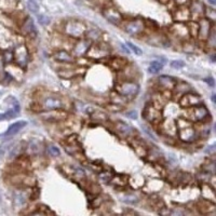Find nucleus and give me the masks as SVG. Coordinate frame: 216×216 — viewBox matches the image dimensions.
Masks as SVG:
<instances>
[{"instance_id": "nucleus-28", "label": "nucleus", "mask_w": 216, "mask_h": 216, "mask_svg": "<svg viewBox=\"0 0 216 216\" xmlns=\"http://www.w3.org/2000/svg\"><path fill=\"white\" fill-rule=\"evenodd\" d=\"M110 65H111V67H112L113 69H117V70H122V69H123L124 67L128 65V62H126V60H124V58L116 57V58H113V60L111 61Z\"/></svg>"}, {"instance_id": "nucleus-12", "label": "nucleus", "mask_w": 216, "mask_h": 216, "mask_svg": "<svg viewBox=\"0 0 216 216\" xmlns=\"http://www.w3.org/2000/svg\"><path fill=\"white\" fill-rule=\"evenodd\" d=\"M91 44H92V43H91V41L89 40V39L80 38L79 41H77V43L74 45V49H73L74 54H75L76 56H78V57H83V56L87 55Z\"/></svg>"}, {"instance_id": "nucleus-46", "label": "nucleus", "mask_w": 216, "mask_h": 216, "mask_svg": "<svg viewBox=\"0 0 216 216\" xmlns=\"http://www.w3.org/2000/svg\"><path fill=\"white\" fill-rule=\"evenodd\" d=\"M211 58H212V62H215V55H212Z\"/></svg>"}, {"instance_id": "nucleus-30", "label": "nucleus", "mask_w": 216, "mask_h": 216, "mask_svg": "<svg viewBox=\"0 0 216 216\" xmlns=\"http://www.w3.org/2000/svg\"><path fill=\"white\" fill-rule=\"evenodd\" d=\"M84 36H86L87 39H89L91 42H92V41H97L101 38V32H100L99 29H90V30L87 29Z\"/></svg>"}, {"instance_id": "nucleus-20", "label": "nucleus", "mask_w": 216, "mask_h": 216, "mask_svg": "<svg viewBox=\"0 0 216 216\" xmlns=\"http://www.w3.org/2000/svg\"><path fill=\"white\" fill-rule=\"evenodd\" d=\"M12 107L3 113H0V121L2 120H8V119H12V118H15L19 112V104L16 100L14 99L12 104Z\"/></svg>"}, {"instance_id": "nucleus-27", "label": "nucleus", "mask_w": 216, "mask_h": 216, "mask_svg": "<svg viewBox=\"0 0 216 216\" xmlns=\"http://www.w3.org/2000/svg\"><path fill=\"white\" fill-rule=\"evenodd\" d=\"M163 64H165V61H152L148 67V73L150 74H157L162 69Z\"/></svg>"}, {"instance_id": "nucleus-21", "label": "nucleus", "mask_w": 216, "mask_h": 216, "mask_svg": "<svg viewBox=\"0 0 216 216\" xmlns=\"http://www.w3.org/2000/svg\"><path fill=\"white\" fill-rule=\"evenodd\" d=\"M43 117H44V119L47 120V121L55 122V121H61V120L65 119V118L67 117V115L65 111H58V109H56V110H49Z\"/></svg>"}, {"instance_id": "nucleus-38", "label": "nucleus", "mask_w": 216, "mask_h": 216, "mask_svg": "<svg viewBox=\"0 0 216 216\" xmlns=\"http://www.w3.org/2000/svg\"><path fill=\"white\" fill-rule=\"evenodd\" d=\"M126 45H128V48L131 50L132 52H134L136 55H142L143 54V52H142V50L139 49L138 47H136V45H134L132 42H126Z\"/></svg>"}, {"instance_id": "nucleus-25", "label": "nucleus", "mask_w": 216, "mask_h": 216, "mask_svg": "<svg viewBox=\"0 0 216 216\" xmlns=\"http://www.w3.org/2000/svg\"><path fill=\"white\" fill-rule=\"evenodd\" d=\"M110 101L112 104H116V105H119V106H122V107H123V106L126 105L129 100L125 99L123 95H121L120 93H118L117 91L115 90V92L111 93V95H110Z\"/></svg>"}, {"instance_id": "nucleus-32", "label": "nucleus", "mask_w": 216, "mask_h": 216, "mask_svg": "<svg viewBox=\"0 0 216 216\" xmlns=\"http://www.w3.org/2000/svg\"><path fill=\"white\" fill-rule=\"evenodd\" d=\"M91 117H92L93 120H95V121H100V122L106 121V120L108 119L107 115H106L105 112H102V111H93Z\"/></svg>"}, {"instance_id": "nucleus-14", "label": "nucleus", "mask_w": 216, "mask_h": 216, "mask_svg": "<svg viewBox=\"0 0 216 216\" xmlns=\"http://www.w3.org/2000/svg\"><path fill=\"white\" fill-rule=\"evenodd\" d=\"M14 56L19 66L25 67L28 64V62H29V53H28V50L25 44H22L17 48Z\"/></svg>"}, {"instance_id": "nucleus-35", "label": "nucleus", "mask_w": 216, "mask_h": 216, "mask_svg": "<svg viewBox=\"0 0 216 216\" xmlns=\"http://www.w3.org/2000/svg\"><path fill=\"white\" fill-rule=\"evenodd\" d=\"M122 201L126 202V203H130V204H133V203H136L138 201V198L134 195H126L122 198Z\"/></svg>"}, {"instance_id": "nucleus-43", "label": "nucleus", "mask_w": 216, "mask_h": 216, "mask_svg": "<svg viewBox=\"0 0 216 216\" xmlns=\"http://www.w3.org/2000/svg\"><path fill=\"white\" fill-rule=\"evenodd\" d=\"M204 82H206V83L209 84L210 87H214L215 82H214V79H213L212 77H209V78H205L204 79Z\"/></svg>"}, {"instance_id": "nucleus-44", "label": "nucleus", "mask_w": 216, "mask_h": 216, "mask_svg": "<svg viewBox=\"0 0 216 216\" xmlns=\"http://www.w3.org/2000/svg\"><path fill=\"white\" fill-rule=\"evenodd\" d=\"M175 1H176V3H178V4H185L188 0H175Z\"/></svg>"}, {"instance_id": "nucleus-4", "label": "nucleus", "mask_w": 216, "mask_h": 216, "mask_svg": "<svg viewBox=\"0 0 216 216\" xmlns=\"http://www.w3.org/2000/svg\"><path fill=\"white\" fill-rule=\"evenodd\" d=\"M41 108L44 110H56V109H63L64 108V101L62 97L56 94H49L42 97L40 102Z\"/></svg>"}, {"instance_id": "nucleus-17", "label": "nucleus", "mask_w": 216, "mask_h": 216, "mask_svg": "<svg viewBox=\"0 0 216 216\" xmlns=\"http://www.w3.org/2000/svg\"><path fill=\"white\" fill-rule=\"evenodd\" d=\"M189 12H190V19H193V21H198L204 15L203 4L200 1H193L189 8Z\"/></svg>"}, {"instance_id": "nucleus-7", "label": "nucleus", "mask_w": 216, "mask_h": 216, "mask_svg": "<svg viewBox=\"0 0 216 216\" xmlns=\"http://www.w3.org/2000/svg\"><path fill=\"white\" fill-rule=\"evenodd\" d=\"M178 103H180V106L182 108H189V107H193V106L198 105V104H201L202 100L198 94L191 93L190 91H189V92L185 93V94H183L182 96L180 97Z\"/></svg>"}, {"instance_id": "nucleus-16", "label": "nucleus", "mask_w": 216, "mask_h": 216, "mask_svg": "<svg viewBox=\"0 0 216 216\" xmlns=\"http://www.w3.org/2000/svg\"><path fill=\"white\" fill-rule=\"evenodd\" d=\"M176 84V80L170 76H160L157 79V86L162 91H172Z\"/></svg>"}, {"instance_id": "nucleus-45", "label": "nucleus", "mask_w": 216, "mask_h": 216, "mask_svg": "<svg viewBox=\"0 0 216 216\" xmlns=\"http://www.w3.org/2000/svg\"><path fill=\"white\" fill-rule=\"evenodd\" d=\"M209 2H210L211 4H213V6H215L216 4V0H208Z\"/></svg>"}, {"instance_id": "nucleus-1", "label": "nucleus", "mask_w": 216, "mask_h": 216, "mask_svg": "<svg viewBox=\"0 0 216 216\" xmlns=\"http://www.w3.org/2000/svg\"><path fill=\"white\" fill-rule=\"evenodd\" d=\"M87 25L78 19H69L64 25V32L67 36L75 39L83 38L87 32Z\"/></svg>"}, {"instance_id": "nucleus-8", "label": "nucleus", "mask_w": 216, "mask_h": 216, "mask_svg": "<svg viewBox=\"0 0 216 216\" xmlns=\"http://www.w3.org/2000/svg\"><path fill=\"white\" fill-rule=\"evenodd\" d=\"M144 118L145 120H147L148 122L154 124H159L162 121V115L160 112V109L156 108L154 105L149 104L148 106H146L145 110H144Z\"/></svg>"}, {"instance_id": "nucleus-39", "label": "nucleus", "mask_w": 216, "mask_h": 216, "mask_svg": "<svg viewBox=\"0 0 216 216\" xmlns=\"http://www.w3.org/2000/svg\"><path fill=\"white\" fill-rule=\"evenodd\" d=\"M78 138H79V137H78L77 134H71L67 137L66 142L68 145H78Z\"/></svg>"}, {"instance_id": "nucleus-13", "label": "nucleus", "mask_w": 216, "mask_h": 216, "mask_svg": "<svg viewBox=\"0 0 216 216\" xmlns=\"http://www.w3.org/2000/svg\"><path fill=\"white\" fill-rule=\"evenodd\" d=\"M171 32L173 34V36H175L176 38L180 39V40H187L189 38V32L188 27L185 24H183V22H177L171 27Z\"/></svg>"}, {"instance_id": "nucleus-10", "label": "nucleus", "mask_w": 216, "mask_h": 216, "mask_svg": "<svg viewBox=\"0 0 216 216\" xmlns=\"http://www.w3.org/2000/svg\"><path fill=\"white\" fill-rule=\"evenodd\" d=\"M108 54V49L106 48V45L104 43H95V44H91L90 49H89L88 53L86 56L90 58H95V60H100L103 58L105 56H107Z\"/></svg>"}, {"instance_id": "nucleus-5", "label": "nucleus", "mask_w": 216, "mask_h": 216, "mask_svg": "<svg viewBox=\"0 0 216 216\" xmlns=\"http://www.w3.org/2000/svg\"><path fill=\"white\" fill-rule=\"evenodd\" d=\"M177 135H178V138H180L183 143H186V144H191L199 138L197 130H196V128H193L191 124L184 126V128L177 129Z\"/></svg>"}, {"instance_id": "nucleus-9", "label": "nucleus", "mask_w": 216, "mask_h": 216, "mask_svg": "<svg viewBox=\"0 0 216 216\" xmlns=\"http://www.w3.org/2000/svg\"><path fill=\"white\" fill-rule=\"evenodd\" d=\"M198 25H199V30H198L197 38L201 41H205L213 28V23L209 19L201 17L200 19H198Z\"/></svg>"}, {"instance_id": "nucleus-29", "label": "nucleus", "mask_w": 216, "mask_h": 216, "mask_svg": "<svg viewBox=\"0 0 216 216\" xmlns=\"http://www.w3.org/2000/svg\"><path fill=\"white\" fill-rule=\"evenodd\" d=\"M125 175H115V176H111L110 178V182L111 184L116 185V186H125L128 184L129 180L128 177H124Z\"/></svg>"}, {"instance_id": "nucleus-31", "label": "nucleus", "mask_w": 216, "mask_h": 216, "mask_svg": "<svg viewBox=\"0 0 216 216\" xmlns=\"http://www.w3.org/2000/svg\"><path fill=\"white\" fill-rule=\"evenodd\" d=\"M188 32L189 36L193 38H197L198 37V30H199V25H198V21H191L188 24Z\"/></svg>"}, {"instance_id": "nucleus-15", "label": "nucleus", "mask_w": 216, "mask_h": 216, "mask_svg": "<svg viewBox=\"0 0 216 216\" xmlns=\"http://www.w3.org/2000/svg\"><path fill=\"white\" fill-rule=\"evenodd\" d=\"M113 129L116 130V132H118L121 136L124 137H132L135 133L134 129L132 126H130L125 122L122 121H116L113 123Z\"/></svg>"}, {"instance_id": "nucleus-36", "label": "nucleus", "mask_w": 216, "mask_h": 216, "mask_svg": "<svg viewBox=\"0 0 216 216\" xmlns=\"http://www.w3.org/2000/svg\"><path fill=\"white\" fill-rule=\"evenodd\" d=\"M37 21H38V23L40 24V25H43V26H47L50 24V17H48L47 15H43V14H40L38 15V17H37Z\"/></svg>"}, {"instance_id": "nucleus-23", "label": "nucleus", "mask_w": 216, "mask_h": 216, "mask_svg": "<svg viewBox=\"0 0 216 216\" xmlns=\"http://www.w3.org/2000/svg\"><path fill=\"white\" fill-rule=\"evenodd\" d=\"M174 17H175L176 22H185L190 19V12H189L188 8H180L175 11L174 13Z\"/></svg>"}, {"instance_id": "nucleus-42", "label": "nucleus", "mask_w": 216, "mask_h": 216, "mask_svg": "<svg viewBox=\"0 0 216 216\" xmlns=\"http://www.w3.org/2000/svg\"><path fill=\"white\" fill-rule=\"evenodd\" d=\"M126 117L130 118V119H136L137 112L135 110H131V111H129V112H126Z\"/></svg>"}, {"instance_id": "nucleus-18", "label": "nucleus", "mask_w": 216, "mask_h": 216, "mask_svg": "<svg viewBox=\"0 0 216 216\" xmlns=\"http://www.w3.org/2000/svg\"><path fill=\"white\" fill-rule=\"evenodd\" d=\"M52 58L55 62L58 63H73L74 62V56L66 50H57L52 54Z\"/></svg>"}, {"instance_id": "nucleus-24", "label": "nucleus", "mask_w": 216, "mask_h": 216, "mask_svg": "<svg viewBox=\"0 0 216 216\" xmlns=\"http://www.w3.org/2000/svg\"><path fill=\"white\" fill-rule=\"evenodd\" d=\"M191 90V87L189 86L188 83H186V82H180V83H176L175 87H174V89L172 90V92H173L174 95H177V96H182L183 94H185V93L189 92V91Z\"/></svg>"}, {"instance_id": "nucleus-40", "label": "nucleus", "mask_w": 216, "mask_h": 216, "mask_svg": "<svg viewBox=\"0 0 216 216\" xmlns=\"http://www.w3.org/2000/svg\"><path fill=\"white\" fill-rule=\"evenodd\" d=\"M171 66L175 69H180V68H182V67L185 66V63L183 62V61H178V60L173 61V62L171 63Z\"/></svg>"}, {"instance_id": "nucleus-41", "label": "nucleus", "mask_w": 216, "mask_h": 216, "mask_svg": "<svg viewBox=\"0 0 216 216\" xmlns=\"http://www.w3.org/2000/svg\"><path fill=\"white\" fill-rule=\"evenodd\" d=\"M106 107H107V109L108 110H110V111H120V110H122V106H119V105H116V104H109V105H107L106 106Z\"/></svg>"}, {"instance_id": "nucleus-37", "label": "nucleus", "mask_w": 216, "mask_h": 216, "mask_svg": "<svg viewBox=\"0 0 216 216\" xmlns=\"http://www.w3.org/2000/svg\"><path fill=\"white\" fill-rule=\"evenodd\" d=\"M204 13L206 14V19H209L211 21V19H215V17H216V12H215V10L213 8H206V9H204Z\"/></svg>"}, {"instance_id": "nucleus-19", "label": "nucleus", "mask_w": 216, "mask_h": 216, "mask_svg": "<svg viewBox=\"0 0 216 216\" xmlns=\"http://www.w3.org/2000/svg\"><path fill=\"white\" fill-rule=\"evenodd\" d=\"M22 29H23V32L25 36L29 37V38H36L37 37V29L35 27V24L32 22V19L30 17H26L25 21L23 23V26H22Z\"/></svg>"}, {"instance_id": "nucleus-2", "label": "nucleus", "mask_w": 216, "mask_h": 216, "mask_svg": "<svg viewBox=\"0 0 216 216\" xmlns=\"http://www.w3.org/2000/svg\"><path fill=\"white\" fill-rule=\"evenodd\" d=\"M185 109L186 112L184 113V118L191 122H203L209 116V109L202 103Z\"/></svg>"}, {"instance_id": "nucleus-6", "label": "nucleus", "mask_w": 216, "mask_h": 216, "mask_svg": "<svg viewBox=\"0 0 216 216\" xmlns=\"http://www.w3.org/2000/svg\"><path fill=\"white\" fill-rule=\"evenodd\" d=\"M123 28L129 35L131 36H138L145 32L146 24L144 23L143 19H134L128 21L126 23L123 24Z\"/></svg>"}, {"instance_id": "nucleus-26", "label": "nucleus", "mask_w": 216, "mask_h": 216, "mask_svg": "<svg viewBox=\"0 0 216 216\" xmlns=\"http://www.w3.org/2000/svg\"><path fill=\"white\" fill-rule=\"evenodd\" d=\"M167 97H164V95L161 93V94H155L152 96V103L151 105H154L156 108L161 109L162 107H164L165 102H167Z\"/></svg>"}, {"instance_id": "nucleus-22", "label": "nucleus", "mask_w": 216, "mask_h": 216, "mask_svg": "<svg viewBox=\"0 0 216 216\" xmlns=\"http://www.w3.org/2000/svg\"><path fill=\"white\" fill-rule=\"evenodd\" d=\"M26 124H27V122L23 121V120L17 121V122H14V123L11 124V125L9 126V129L6 130V132L4 133L3 135H4V136H12V135L16 134L17 132H19V131H21L24 126H26Z\"/></svg>"}, {"instance_id": "nucleus-47", "label": "nucleus", "mask_w": 216, "mask_h": 216, "mask_svg": "<svg viewBox=\"0 0 216 216\" xmlns=\"http://www.w3.org/2000/svg\"><path fill=\"white\" fill-rule=\"evenodd\" d=\"M212 101H213V103H215V94H213V96H212Z\"/></svg>"}, {"instance_id": "nucleus-3", "label": "nucleus", "mask_w": 216, "mask_h": 216, "mask_svg": "<svg viewBox=\"0 0 216 216\" xmlns=\"http://www.w3.org/2000/svg\"><path fill=\"white\" fill-rule=\"evenodd\" d=\"M116 91L130 101L137 95L139 91V86L133 80H123L117 84Z\"/></svg>"}, {"instance_id": "nucleus-11", "label": "nucleus", "mask_w": 216, "mask_h": 216, "mask_svg": "<svg viewBox=\"0 0 216 216\" xmlns=\"http://www.w3.org/2000/svg\"><path fill=\"white\" fill-rule=\"evenodd\" d=\"M103 15L105 16V19L108 22H110L111 24L116 26H120L122 24V15L118 10H116L115 8H105L103 10Z\"/></svg>"}, {"instance_id": "nucleus-34", "label": "nucleus", "mask_w": 216, "mask_h": 216, "mask_svg": "<svg viewBox=\"0 0 216 216\" xmlns=\"http://www.w3.org/2000/svg\"><path fill=\"white\" fill-rule=\"evenodd\" d=\"M47 152L49 154V156H52V157H58L61 155V150L53 145L49 146V147L47 148Z\"/></svg>"}, {"instance_id": "nucleus-33", "label": "nucleus", "mask_w": 216, "mask_h": 216, "mask_svg": "<svg viewBox=\"0 0 216 216\" xmlns=\"http://www.w3.org/2000/svg\"><path fill=\"white\" fill-rule=\"evenodd\" d=\"M26 6H27L29 11H32V12H34V13H38L39 6L35 0H27V1H26Z\"/></svg>"}]
</instances>
